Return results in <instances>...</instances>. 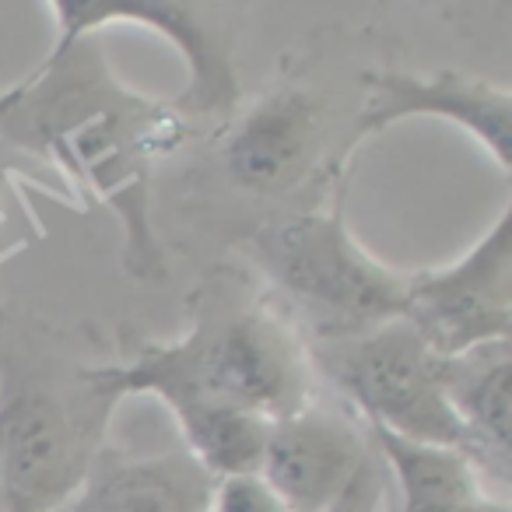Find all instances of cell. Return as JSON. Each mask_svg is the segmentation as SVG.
I'll return each mask as SVG.
<instances>
[{
	"label": "cell",
	"instance_id": "obj_2",
	"mask_svg": "<svg viewBox=\"0 0 512 512\" xmlns=\"http://www.w3.org/2000/svg\"><path fill=\"white\" fill-rule=\"evenodd\" d=\"M109 393H151L169 411L232 407L281 421L316 400V372L299 330L242 274L214 271L190 299V327L144 344L134 362L95 369Z\"/></svg>",
	"mask_w": 512,
	"mask_h": 512
},
{
	"label": "cell",
	"instance_id": "obj_16",
	"mask_svg": "<svg viewBox=\"0 0 512 512\" xmlns=\"http://www.w3.org/2000/svg\"><path fill=\"white\" fill-rule=\"evenodd\" d=\"M383 463H379L376 449H372V460L362 467V474L351 481V488L344 491L341 498H337L334 505H330L327 512H379V505H383Z\"/></svg>",
	"mask_w": 512,
	"mask_h": 512
},
{
	"label": "cell",
	"instance_id": "obj_17",
	"mask_svg": "<svg viewBox=\"0 0 512 512\" xmlns=\"http://www.w3.org/2000/svg\"><path fill=\"white\" fill-rule=\"evenodd\" d=\"M432 512H512L509 502H495V498H477L467 505H449V509H432Z\"/></svg>",
	"mask_w": 512,
	"mask_h": 512
},
{
	"label": "cell",
	"instance_id": "obj_15",
	"mask_svg": "<svg viewBox=\"0 0 512 512\" xmlns=\"http://www.w3.org/2000/svg\"><path fill=\"white\" fill-rule=\"evenodd\" d=\"M207 512H292L260 474L218 477L207 491Z\"/></svg>",
	"mask_w": 512,
	"mask_h": 512
},
{
	"label": "cell",
	"instance_id": "obj_11",
	"mask_svg": "<svg viewBox=\"0 0 512 512\" xmlns=\"http://www.w3.org/2000/svg\"><path fill=\"white\" fill-rule=\"evenodd\" d=\"M446 400L463 428L474 474L484 491L498 502H509V435H512V351L509 341L481 344L446 358L442 369Z\"/></svg>",
	"mask_w": 512,
	"mask_h": 512
},
{
	"label": "cell",
	"instance_id": "obj_13",
	"mask_svg": "<svg viewBox=\"0 0 512 512\" xmlns=\"http://www.w3.org/2000/svg\"><path fill=\"white\" fill-rule=\"evenodd\" d=\"M369 442L379 460L397 477L400 512H432L491 498L481 477L470 467V460L456 449L407 442L400 435L383 432V428H369Z\"/></svg>",
	"mask_w": 512,
	"mask_h": 512
},
{
	"label": "cell",
	"instance_id": "obj_12",
	"mask_svg": "<svg viewBox=\"0 0 512 512\" xmlns=\"http://www.w3.org/2000/svg\"><path fill=\"white\" fill-rule=\"evenodd\" d=\"M207 474L193 460H120L99 477L74 512H207Z\"/></svg>",
	"mask_w": 512,
	"mask_h": 512
},
{
	"label": "cell",
	"instance_id": "obj_10",
	"mask_svg": "<svg viewBox=\"0 0 512 512\" xmlns=\"http://www.w3.org/2000/svg\"><path fill=\"white\" fill-rule=\"evenodd\" d=\"M323 134V106L313 92L285 85L260 99L221 144V162L235 186L260 197L285 193L306 176Z\"/></svg>",
	"mask_w": 512,
	"mask_h": 512
},
{
	"label": "cell",
	"instance_id": "obj_1",
	"mask_svg": "<svg viewBox=\"0 0 512 512\" xmlns=\"http://www.w3.org/2000/svg\"><path fill=\"white\" fill-rule=\"evenodd\" d=\"M183 137L186 120L176 106L120 85L92 36L50 50L0 92V141L50 158L71 183L123 214V260L137 278L165 274L148 225V169Z\"/></svg>",
	"mask_w": 512,
	"mask_h": 512
},
{
	"label": "cell",
	"instance_id": "obj_6",
	"mask_svg": "<svg viewBox=\"0 0 512 512\" xmlns=\"http://www.w3.org/2000/svg\"><path fill=\"white\" fill-rule=\"evenodd\" d=\"M404 323L439 358L509 341L512 327V207L449 267L407 271Z\"/></svg>",
	"mask_w": 512,
	"mask_h": 512
},
{
	"label": "cell",
	"instance_id": "obj_5",
	"mask_svg": "<svg viewBox=\"0 0 512 512\" xmlns=\"http://www.w3.org/2000/svg\"><path fill=\"white\" fill-rule=\"evenodd\" d=\"M306 348L316 379L334 386L344 404L365 418V428L456 453L467 449L442 386L446 358L435 355L411 323L390 320L365 334L313 341Z\"/></svg>",
	"mask_w": 512,
	"mask_h": 512
},
{
	"label": "cell",
	"instance_id": "obj_3",
	"mask_svg": "<svg viewBox=\"0 0 512 512\" xmlns=\"http://www.w3.org/2000/svg\"><path fill=\"white\" fill-rule=\"evenodd\" d=\"M116 393L95 369H60L0 358V512H57L95 470Z\"/></svg>",
	"mask_w": 512,
	"mask_h": 512
},
{
	"label": "cell",
	"instance_id": "obj_7",
	"mask_svg": "<svg viewBox=\"0 0 512 512\" xmlns=\"http://www.w3.org/2000/svg\"><path fill=\"white\" fill-rule=\"evenodd\" d=\"M57 15V43L50 50H67L92 32L109 25H141L165 36L186 60V88L179 95L176 113L183 116H221L235 106V67L232 50L221 32L197 15L190 4H158V0H53Z\"/></svg>",
	"mask_w": 512,
	"mask_h": 512
},
{
	"label": "cell",
	"instance_id": "obj_4",
	"mask_svg": "<svg viewBox=\"0 0 512 512\" xmlns=\"http://www.w3.org/2000/svg\"><path fill=\"white\" fill-rule=\"evenodd\" d=\"M344 193L348 172L323 211L274 221L246 239L249 260L299 309L313 341L365 334L400 320L407 306V271H393L351 235Z\"/></svg>",
	"mask_w": 512,
	"mask_h": 512
},
{
	"label": "cell",
	"instance_id": "obj_8",
	"mask_svg": "<svg viewBox=\"0 0 512 512\" xmlns=\"http://www.w3.org/2000/svg\"><path fill=\"white\" fill-rule=\"evenodd\" d=\"M414 116H435L467 130L484 151L509 172V137H512V92L463 71H435L428 78L397 67H379L365 74V106L358 116L351 148L365 137L383 134L386 127Z\"/></svg>",
	"mask_w": 512,
	"mask_h": 512
},
{
	"label": "cell",
	"instance_id": "obj_14",
	"mask_svg": "<svg viewBox=\"0 0 512 512\" xmlns=\"http://www.w3.org/2000/svg\"><path fill=\"white\" fill-rule=\"evenodd\" d=\"M172 418L190 446V460L207 477L260 474L271 421L232 407H183Z\"/></svg>",
	"mask_w": 512,
	"mask_h": 512
},
{
	"label": "cell",
	"instance_id": "obj_9",
	"mask_svg": "<svg viewBox=\"0 0 512 512\" xmlns=\"http://www.w3.org/2000/svg\"><path fill=\"white\" fill-rule=\"evenodd\" d=\"M369 460V432L344 411L313 400L271 425L260 477L292 512H327Z\"/></svg>",
	"mask_w": 512,
	"mask_h": 512
}]
</instances>
